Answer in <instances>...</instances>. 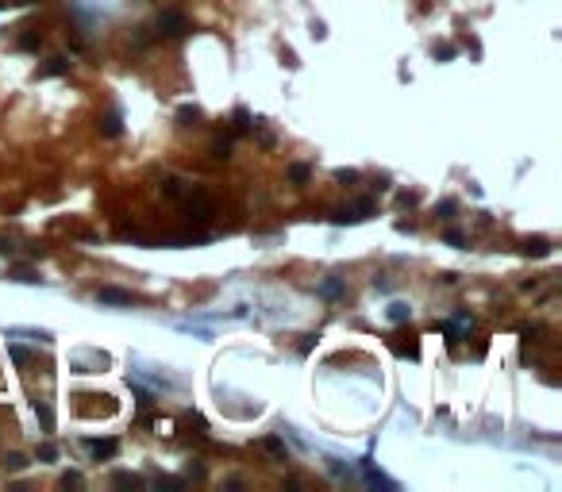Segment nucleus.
I'll list each match as a JSON object with an SVG mask.
<instances>
[{
    "mask_svg": "<svg viewBox=\"0 0 562 492\" xmlns=\"http://www.w3.org/2000/svg\"><path fill=\"white\" fill-rule=\"evenodd\" d=\"M362 477H366V485H373V488H389V492H397V481L393 477H385V473L373 465V458H362Z\"/></svg>",
    "mask_w": 562,
    "mask_h": 492,
    "instance_id": "nucleus-1",
    "label": "nucleus"
},
{
    "mask_svg": "<svg viewBox=\"0 0 562 492\" xmlns=\"http://www.w3.org/2000/svg\"><path fill=\"white\" fill-rule=\"evenodd\" d=\"M96 300H101V304H120V308H132L135 304L132 292L116 289V285H101V289H96Z\"/></svg>",
    "mask_w": 562,
    "mask_h": 492,
    "instance_id": "nucleus-2",
    "label": "nucleus"
},
{
    "mask_svg": "<svg viewBox=\"0 0 562 492\" xmlns=\"http://www.w3.org/2000/svg\"><path fill=\"white\" fill-rule=\"evenodd\" d=\"M158 31H166V35H185V31H189V20H185L181 12H162Z\"/></svg>",
    "mask_w": 562,
    "mask_h": 492,
    "instance_id": "nucleus-3",
    "label": "nucleus"
},
{
    "mask_svg": "<svg viewBox=\"0 0 562 492\" xmlns=\"http://www.w3.org/2000/svg\"><path fill=\"white\" fill-rule=\"evenodd\" d=\"M89 454H93L96 462H108V458L120 454V442L116 439H89Z\"/></svg>",
    "mask_w": 562,
    "mask_h": 492,
    "instance_id": "nucleus-4",
    "label": "nucleus"
},
{
    "mask_svg": "<svg viewBox=\"0 0 562 492\" xmlns=\"http://www.w3.org/2000/svg\"><path fill=\"white\" fill-rule=\"evenodd\" d=\"M343 292H347V285L339 281V277H328V281H320V297H324V300H343Z\"/></svg>",
    "mask_w": 562,
    "mask_h": 492,
    "instance_id": "nucleus-5",
    "label": "nucleus"
},
{
    "mask_svg": "<svg viewBox=\"0 0 562 492\" xmlns=\"http://www.w3.org/2000/svg\"><path fill=\"white\" fill-rule=\"evenodd\" d=\"M8 339H35V342H51L54 335H51V331H23V327H12V331H8Z\"/></svg>",
    "mask_w": 562,
    "mask_h": 492,
    "instance_id": "nucleus-6",
    "label": "nucleus"
},
{
    "mask_svg": "<svg viewBox=\"0 0 562 492\" xmlns=\"http://www.w3.org/2000/svg\"><path fill=\"white\" fill-rule=\"evenodd\" d=\"M35 415H39V423H43V431H54V412L43 404V400H35Z\"/></svg>",
    "mask_w": 562,
    "mask_h": 492,
    "instance_id": "nucleus-7",
    "label": "nucleus"
},
{
    "mask_svg": "<svg viewBox=\"0 0 562 492\" xmlns=\"http://www.w3.org/2000/svg\"><path fill=\"white\" fill-rule=\"evenodd\" d=\"M409 316H412L409 304H401V300H393V304H389V319H393V323H404Z\"/></svg>",
    "mask_w": 562,
    "mask_h": 492,
    "instance_id": "nucleus-8",
    "label": "nucleus"
},
{
    "mask_svg": "<svg viewBox=\"0 0 562 492\" xmlns=\"http://www.w3.org/2000/svg\"><path fill=\"white\" fill-rule=\"evenodd\" d=\"M289 177H293V181H297V185H305L308 177H312V169H308L305 162H297V166H289Z\"/></svg>",
    "mask_w": 562,
    "mask_h": 492,
    "instance_id": "nucleus-9",
    "label": "nucleus"
},
{
    "mask_svg": "<svg viewBox=\"0 0 562 492\" xmlns=\"http://www.w3.org/2000/svg\"><path fill=\"white\" fill-rule=\"evenodd\" d=\"M262 450H270V454L278 458V462H285V458H289V454H285V446H281L278 439H262Z\"/></svg>",
    "mask_w": 562,
    "mask_h": 492,
    "instance_id": "nucleus-10",
    "label": "nucleus"
},
{
    "mask_svg": "<svg viewBox=\"0 0 562 492\" xmlns=\"http://www.w3.org/2000/svg\"><path fill=\"white\" fill-rule=\"evenodd\" d=\"M104 135H120V112H108V116H104Z\"/></svg>",
    "mask_w": 562,
    "mask_h": 492,
    "instance_id": "nucleus-11",
    "label": "nucleus"
},
{
    "mask_svg": "<svg viewBox=\"0 0 562 492\" xmlns=\"http://www.w3.org/2000/svg\"><path fill=\"white\" fill-rule=\"evenodd\" d=\"M227 154H231V143H227V138H216V143H212V158H227Z\"/></svg>",
    "mask_w": 562,
    "mask_h": 492,
    "instance_id": "nucleus-12",
    "label": "nucleus"
},
{
    "mask_svg": "<svg viewBox=\"0 0 562 492\" xmlns=\"http://www.w3.org/2000/svg\"><path fill=\"white\" fill-rule=\"evenodd\" d=\"M39 462H58V450H54L51 442H43V446H39Z\"/></svg>",
    "mask_w": 562,
    "mask_h": 492,
    "instance_id": "nucleus-13",
    "label": "nucleus"
},
{
    "mask_svg": "<svg viewBox=\"0 0 562 492\" xmlns=\"http://www.w3.org/2000/svg\"><path fill=\"white\" fill-rule=\"evenodd\" d=\"M4 465H8V470H23V465H27V458H23V454H8Z\"/></svg>",
    "mask_w": 562,
    "mask_h": 492,
    "instance_id": "nucleus-14",
    "label": "nucleus"
},
{
    "mask_svg": "<svg viewBox=\"0 0 562 492\" xmlns=\"http://www.w3.org/2000/svg\"><path fill=\"white\" fill-rule=\"evenodd\" d=\"M528 254H551V246L543 239H535V242H528Z\"/></svg>",
    "mask_w": 562,
    "mask_h": 492,
    "instance_id": "nucleus-15",
    "label": "nucleus"
},
{
    "mask_svg": "<svg viewBox=\"0 0 562 492\" xmlns=\"http://www.w3.org/2000/svg\"><path fill=\"white\" fill-rule=\"evenodd\" d=\"M116 485H143V481L135 477V473H120V477H116Z\"/></svg>",
    "mask_w": 562,
    "mask_h": 492,
    "instance_id": "nucleus-16",
    "label": "nucleus"
},
{
    "mask_svg": "<svg viewBox=\"0 0 562 492\" xmlns=\"http://www.w3.org/2000/svg\"><path fill=\"white\" fill-rule=\"evenodd\" d=\"M62 70H66V62H62V58H51V65L43 70V77H46V73H62Z\"/></svg>",
    "mask_w": 562,
    "mask_h": 492,
    "instance_id": "nucleus-17",
    "label": "nucleus"
},
{
    "mask_svg": "<svg viewBox=\"0 0 562 492\" xmlns=\"http://www.w3.org/2000/svg\"><path fill=\"white\" fill-rule=\"evenodd\" d=\"M235 123H239V131H250V116H247V112H243V108L235 112Z\"/></svg>",
    "mask_w": 562,
    "mask_h": 492,
    "instance_id": "nucleus-18",
    "label": "nucleus"
},
{
    "mask_svg": "<svg viewBox=\"0 0 562 492\" xmlns=\"http://www.w3.org/2000/svg\"><path fill=\"white\" fill-rule=\"evenodd\" d=\"M447 242H451V246H462V242H466V239H462L459 231H447Z\"/></svg>",
    "mask_w": 562,
    "mask_h": 492,
    "instance_id": "nucleus-19",
    "label": "nucleus"
}]
</instances>
